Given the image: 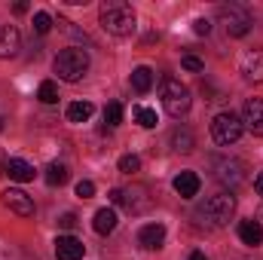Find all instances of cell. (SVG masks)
Masks as SVG:
<instances>
[{
	"label": "cell",
	"instance_id": "1",
	"mask_svg": "<svg viewBox=\"0 0 263 260\" xmlns=\"http://www.w3.org/2000/svg\"><path fill=\"white\" fill-rule=\"evenodd\" d=\"M98 22L114 37H129V34H135V9H132L126 0H107V3H101Z\"/></svg>",
	"mask_w": 263,
	"mask_h": 260
},
{
	"label": "cell",
	"instance_id": "2",
	"mask_svg": "<svg viewBox=\"0 0 263 260\" xmlns=\"http://www.w3.org/2000/svg\"><path fill=\"white\" fill-rule=\"evenodd\" d=\"M52 70H55L59 80H65V83H80V80L86 77V70H89V52H86V49H77V46L62 49V52L55 55V62H52Z\"/></svg>",
	"mask_w": 263,
	"mask_h": 260
},
{
	"label": "cell",
	"instance_id": "3",
	"mask_svg": "<svg viewBox=\"0 0 263 260\" xmlns=\"http://www.w3.org/2000/svg\"><path fill=\"white\" fill-rule=\"evenodd\" d=\"M159 95H162V107H165L168 117L181 120V117L190 110V89H187L181 80L162 77V80H159Z\"/></svg>",
	"mask_w": 263,
	"mask_h": 260
},
{
	"label": "cell",
	"instance_id": "4",
	"mask_svg": "<svg viewBox=\"0 0 263 260\" xmlns=\"http://www.w3.org/2000/svg\"><path fill=\"white\" fill-rule=\"evenodd\" d=\"M233 214H236V196H230V193H217L211 199H205V205H199V211H196V217L208 220L211 227L230 224Z\"/></svg>",
	"mask_w": 263,
	"mask_h": 260
},
{
	"label": "cell",
	"instance_id": "5",
	"mask_svg": "<svg viewBox=\"0 0 263 260\" xmlns=\"http://www.w3.org/2000/svg\"><path fill=\"white\" fill-rule=\"evenodd\" d=\"M211 172H214V178H217L223 187H230V190H236V187L245 181V162H242V159H233V156H214V159H211Z\"/></svg>",
	"mask_w": 263,
	"mask_h": 260
},
{
	"label": "cell",
	"instance_id": "6",
	"mask_svg": "<svg viewBox=\"0 0 263 260\" xmlns=\"http://www.w3.org/2000/svg\"><path fill=\"white\" fill-rule=\"evenodd\" d=\"M242 120L233 114V110H223V114H217L214 120H211V138L217 141V144H236L239 138H242Z\"/></svg>",
	"mask_w": 263,
	"mask_h": 260
},
{
	"label": "cell",
	"instance_id": "7",
	"mask_svg": "<svg viewBox=\"0 0 263 260\" xmlns=\"http://www.w3.org/2000/svg\"><path fill=\"white\" fill-rule=\"evenodd\" d=\"M220 22L227 25V34L230 37H245L248 31H251V12L245 9V6H239V3H227V6H220Z\"/></svg>",
	"mask_w": 263,
	"mask_h": 260
},
{
	"label": "cell",
	"instance_id": "8",
	"mask_svg": "<svg viewBox=\"0 0 263 260\" xmlns=\"http://www.w3.org/2000/svg\"><path fill=\"white\" fill-rule=\"evenodd\" d=\"M123 190V199H120V205L129 211V214H144L150 205H153V199H150V190L144 187V184H132V187H120Z\"/></svg>",
	"mask_w": 263,
	"mask_h": 260
},
{
	"label": "cell",
	"instance_id": "9",
	"mask_svg": "<svg viewBox=\"0 0 263 260\" xmlns=\"http://www.w3.org/2000/svg\"><path fill=\"white\" fill-rule=\"evenodd\" d=\"M242 126L260 135L263 138V98H248L245 107H242Z\"/></svg>",
	"mask_w": 263,
	"mask_h": 260
},
{
	"label": "cell",
	"instance_id": "10",
	"mask_svg": "<svg viewBox=\"0 0 263 260\" xmlns=\"http://www.w3.org/2000/svg\"><path fill=\"white\" fill-rule=\"evenodd\" d=\"M162 242H165V227L162 224H144L138 230V245L141 248L156 251V248H162Z\"/></svg>",
	"mask_w": 263,
	"mask_h": 260
},
{
	"label": "cell",
	"instance_id": "11",
	"mask_svg": "<svg viewBox=\"0 0 263 260\" xmlns=\"http://www.w3.org/2000/svg\"><path fill=\"white\" fill-rule=\"evenodd\" d=\"M22 49V34L15 25H0V59H12Z\"/></svg>",
	"mask_w": 263,
	"mask_h": 260
},
{
	"label": "cell",
	"instance_id": "12",
	"mask_svg": "<svg viewBox=\"0 0 263 260\" xmlns=\"http://www.w3.org/2000/svg\"><path fill=\"white\" fill-rule=\"evenodd\" d=\"M86 245L77 239V236H59L55 239V257L59 260H83Z\"/></svg>",
	"mask_w": 263,
	"mask_h": 260
},
{
	"label": "cell",
	"instance_id": "13",
	"mask_svg": "<svg viewBox=\"0 0 263 260\" xmlns=\"http://www.w3.org/2000/svg\"><path fill=\"white\" fill-rule=\"evenodd\" d=\"M3 202H6L15 214H22V217H31V214H34V199L25 193V190H6V193H3Z\"/></svg>",
	"mask_w": 263,
	"mask_h": 260
},
{
	"label": "cell",
	"instance_id": "14",
	"mask_svg": "<svg viewBox=\"0 0 263 260\" xmlns=\"http://www.w3.org/2000/svg\"><path fill=\"white\" fill-rule=\"evenodd\" d=\"M199 187H202V181H199L196 172H181V175L175 178V193L181 196V199H193V196H199Z\"/></svg>",
	"mask_w": 263,
	"mask_h": 260
},
{
	"label": "cell",
	"instance_id": "15",
	"mask_svg": "<svg viewBox=\"0 0 263 260\" xmlns=\"http://www.w3.org/2000/svg\"><path fill=\"white\" fill-rule=\"evenodd\" d=\"M242 73H245L248 80L260 83L263 80V49H254V52H248V55L242 59Z\"/></svg>",
	"mask_w": 263,
	"mask_h": 260
},
{
	"label": "cell",
	"instance_id": "16",
	"mask_svg": "<svg viewBox=\"0 0 263 260\" xmlns=\"http://www.w3.org/2000/svg\"><path fill=\"white\" fill-rule=\"evenodd\" d=\"M6 175L12 178V181H18V184H28V181H34V165L31 162H25V159H9L6 162Z\"/></svg>",
	"mask_w": 263,
	"mask_h": 260
},
{
	"label": "cell",
	"instance_id": "17",
	"mask_svg": "<svg viewBox=\"0 0 263 260\" xmlns=\"http://www.w3.org/2000/svg\"><path fill=\"white\" fill-rule=\"evenodd\" d=\"M92 227H95V233H98V236L114 233V230H117V211H114V208H98V211H95Z\"/></svg>",
	"mask_w": 263,
	"mask_h": 260
},
{
	"label": "cell",
	"instance_id": "18",
	"mask_svg": "<svg viewBox=\"0 0 263 260\" xmlns=\"http://www.w3.org/2000/svg\"><path fill=\"white\" fill-rule=\"evenodd\" d=\"M239 239L245 242V245H260L263 242V230H260V224L251 217V220H242L239 224Z\"/></svg>",
	"mask_w": 263,
	"mask_h": 260
},
{
	"label": "cell",
	"instance_id": "19",
	"mask_svg": "<svg viewBox=\"0 0 263 260\" xmlns=\"http://www.w3.org/2000/svg\"><path fill=\"white\" fill-rule=\"evenodd\" d=\"M92 114H95V104L92 101H70L67 104V120L70 123H86Z\"/></svg>",
	"mask_w": 263,
	"mask_h": 260
},
{
	"label": "cell",
	"instance_id": "20",
	"mask_svg": "<svg viewBox=\"0 0 263 260\" xmlns=\"http://www.w3.org/2000/svg\"><path fill=\"white\" fill-rule=\"evenodd\" d=\"M172 147H175L178 153H190V150L196 147L193 132H190V129H175V132H172Z\"/></svg>",
	"mask_w": 263,
	"mask_h": 260
},
{
	"label": "cell",
	"instance_id": "21",
	"mask_svg": "<svg viewBox=\"0 0 263 260\" xmlns=\"http://www.w3.org/2000/svg\"><path fill=\"white\" fill-rule=\"evenodd\" d=\"M132 86H135V92H141V95H144V92H150V86H153V70H150V67H135V70H132Z\"/></svg>",
	"mask_w": 263,
	"mask_h": 260
},
{
	"label": "cell",
	"instance_id": "22",
	"mask_svg": "<svg viewBox=\"0 0 263 260\" xmlns=\"http://www.w3.org/2000/svg\"><path fill=\"white\" fill-rule=\"evenodd\" d=\"M46 184H49V187H62V184H67V169L62 165V162H52V165L46 169Z\"/></svg>",
	"mask_w": 263,
	"mask_h": 260
},
{
	"label": "cell",
	"instance_id": "23",
	"mask_svg": "<svg viewBox=\"0 0 263 260\" xmlns=\"http://www.w3.org/2000/svg\"><path fill=\"white\" fill-rule=\"evenodd\" d=\"M37 98H40L43 104H55V101H59V86H55L52 80H43L40 89H37Z\"/></svg>",
	"mask_w": 263,
	"mask_h": 260
},
{
	"label": "cell",
	"instance_id": "24",
	"mask_svg": "<svg viewBox=\"0 0 263 260\" xmlns=\"http://www.w3.org/2000/svg\"><path fill=\"white\" fill-rule=\"evenodd\" d=\"M104 123H107L110 129L123 123V104H120V101H110V104L104 107Z\"/></svg>",
	"mask_w": 263,
	"mask_h": 260
},
{
	"label": "cell",
	"instance_id": "25",
	"mask_svg": "<svg viewBox=\"0 0 263 260\" xmlns=\"http://www.w3.org/2000/svg\"><path fill=\"white\" fill-rule=\"evenodd\" d=\"M135 120H138L144 129H153V126H156V110H150V107H141V104H138V107H135Z\"/></svg>",
	"mask_w": 263,
	"mask_h": 260
},
{
	"label": "cell",
	"instance_id": "26",
	"mask_svg": "<svg viewBox=\"0 0 263 260\" xmlns=\"http://www.w3.org/2000/svg\"><path fill=\"white\" fill-rule=\"evenodd\" d=\"M49 28H52V15L49 12H37L34 15V31L37 34H49Z\"/></svg>",
	"mask_w": 263,
	"mask_h": 260
},
{
	"label": "cell",
	"instance_id": "27",
	"mask_svg": "<svg viewBox=\"0 0 263 260\" xmlns=\"http://www.w3.org/2000/svg\"><path fill=\"white\" fill-rule=\"evenodd\" d=\"M138 169H141V159H138L135 153H126V156H120V172L132 175V172H138Z\"/></svg>",
	"mask_w": 263,
	"mask_h": 260
},
{
	"label": "cell",
	"instance_id": "28",
	"mask_svg": "<svg viewBox=\"0 0 263 260\" xmlns=\"http://www.w3.org/2000/svg\"><path fill=\"white\" fill-rule=\"evenodd\" d=\"M77 196H80V199H92V196H95V184H92V181H80V184H77Z\"/></svg>",
	"mask_w": 263,
	"mask_h": 260
},
{
	"label": "cell",
	"instance_id": "29",
	"mask_svg": "<svg viewBox=\"0 0 263 260\" xmlns=\"http://www.w3.org/2000/svg\"><path fill=\"white\" fill-rule=\"evenodd\" d=\"M181 65L187 67V70H193V73H199V70H202V59H196V55H184V59H181Z\"/></svg>",
	"mask_w": 263,
	"mask_h": 260
},
{
	"label": "cell",
	"instance_id": "30",
	"mask_svg": "<svg viewBox=\"0 0 263 260\" xmlns=\"http://www.w3.org/2000/svg\"><path fill=\"white\" fill-rule=\"evenodd\" d=\"M193 31H196V34H208V31H211V22H208V18H196V22H193Z\"/></svg>",
	"mask_w": 263,
	"mask_h": 260
},
{
	"label": "cell",
	"instance_id": "31",
	"mask_svg": "<svg viewBox=\"0 0 263 260\" xmlns=\"http://www.w3.org/2000/svg\"><path fill=\"white\" fill-rule=\"evenodd\" d=\"M59 224H62L65 230H73V227H77V214H62V220H59Z\"/></svg>",
	"mask_w": 263,
	"mask_h": 260
},
{
	"label": "cell",
	"instance_id": "32",
	"mask_svg": "<svg viewBox=\"0 0 263 260\" xmlns=\"http://www.w3.org/2000/svg\"><path fill=\"white\" fill-rule=\"evenodd\" d=\"M12 12H15V15H22V12H28V3H25V0H18V3L12 6Z\"/></svg>",
	"mask_w": 263,
	"mask_h": 260
},
{
	"label": "cell",
	"instance_id": "33",
	"mask_svg": "<svg viewBox=\"0 0 263 260\" xmlns=\"http://www.w3.org/2000/svg\"><path fill=\"white\" fill-rule=\"evenodd\" d=\"M254 190H257V196H263V172L254 178Z\"/></svg>",
	"mask_w": 263,
	"mask_h": 260
},
{
	"label": "cell",
	"instance_id": "34",
	"mask_svg": "<svg viewBox=\"0 0 263 260\" xmlns=\"http://www.w3.org/2000/svg\"><path fill=\"white\" fill-rule=\"evenodd\" d=\"M190 260H208V257H205L202 251H193V254H190Z\"/></svg>",
	"mask_w": 263,
	"mask_h": 260
},
{
	"label": "cell",
	"instance_id": "35",
	"mask_svg": "<svg viewBox=\"0 0 263 260\" xmlns=\"http://www.w3.org/2000/svg\"><path fill=\"white\" fill-rule=\"evenodd\" d=\"M257 224H260V230H263V205H260V211H257Z\"/></svg>",
	"mask_w": 263,
	"mask_h": 260
},
{
	"label": "cell",
	"instance_id": "36",
	"mask_svg": "<svg viewBox=\"0 0 263 260\" xmlns=\"http://www.w3.org/2000/svg\"><path fill=\"white\" fill-rule=\"evenodd\" d=\"M0 129H3V120H0Z\"/></svg>",
	"mask_w": 263,
	"mask_h": 260
}]
</instances>
